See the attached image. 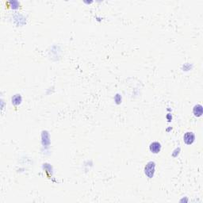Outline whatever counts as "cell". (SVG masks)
Listing matches in <instances>:
<instances>
[{
  "label": "cell",
  "instance_id": "1",
  "mask_svg": "<svg viewBox=\"0 0 203 203\" xmlns=\"http://www.w3.org/2000/svg\"><path fill=\"white\" fill-rule=\"evenodd\" d=\"M154 171H155V164H154V163H148L147 166L145 167L146 176L149 177V178H152L154 175Z\"/></svg>",
  "mask_w": 203,
  "mask_h": 203
},
{
  "label": "cell",
  "instance_id": "2",
  "mask_svg": "<svg viewBox=\"0 0 203 203\" xmlns=\"http://www.w3.org/2000/svg\"><path fill=\"white\" fill-rule=\"evenodd\" d=\"M195 134L192 132L186 133L183 137L184 142L186 143L187 144H193V142L195 141Z\"/></svg>",
  "mask_w": 203,
  "mask_h": 203
},
{
  "label": "cell",
  "instance_id": "3",
  "mask_svg": "<svg viewBox=\"0 0 203 203\" xmlns=\"http://www.w3.org/2000/svg\"><path fill=\"white\" fill-rule=\"evenodd\" d=\"M150 151L152 152V153H159L160 149H161V145L159 142H152L150 144Z\"/></svg>",
  "mask_w": 203,
  "mask_h": 203
},
{
  "label": "cell",
  "instance_id": "4",
  "mask_svg": "<svg viewBox=\"0 0 203 203\" xmlns=\"http://www.w3.org/2000/svg\"><path fill=\"white\" fill-rule=\"evenodd\" d=\"M194 113H195V116H198V117L202 115V107L201 105L195 106V108H194Z\"/></svg>",
  "mask_w": 203,
  "mask_h": 203
},
{
  "label": "cell",
  "instance_id": "5",
  "mask_svg": "<svg viewBox=\"0 0 203 203\" xmlns=\"http://www.w3.org/2000/svg\"><path fill=\"white\" fill-rule=\"evenodd\" d=\"M12 102H13L14 105H18L20 102H21V97H20L18 94L15 95V96L12 99Z\"/></svg>",
  "mask_w": 203,
  "mask_h": 203
}]
</instances>
